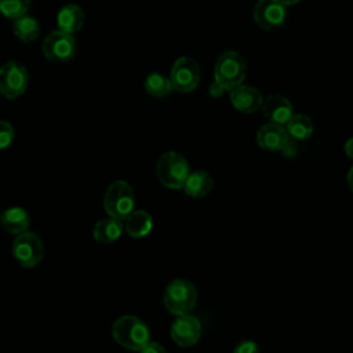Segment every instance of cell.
I'll list each match as a JSON object with an SVG mask.
<instances>
[{
	"instance_id": "1",
	"label": "cell",
	"mask_w": 353,
	"mask_h": 353,
	"mask_svg": "<svg viewBox=\"0 0 353 353\" xmlns=\"http://www.w3.org/2000/svg\"><path fill=\"white\" fill-rule=\"evenodd\" d=\"M112 336L121 347L139 352L150 341V331L139 317L125 314L113 323Z\"/></svg>"
},
{
	"instance_id": "2",
	"label": "cell",
	"mask_w": 353,
	"mask_h": 353,
	"mask_svg": "<svg viewBox=\"0 0 353 353\" xmlns=\"http://www.w3.org/2000/svg\"><path fill=\"white\" fill-rule=\"evenodd\" d=\"M163 301L171 314H189L196 306L197 290L189 280L175 279L165 287Z\"/></svg>"
},
{
	"instance_id": "3",
	"label": "cell",
	"mask_w": 353,
	"mask_h": 353,
	"mask_svg": "<svg viewBox=\"0 0 353 353\" xmlns=\"http://www.w3.org/2000/svg\"><path fill=\"white\" fill-rule=\"evenodd\" d=\"M189 174V164L178 152H165L156 163V176L165 188L182 189Z\"/></svg>"
},
{
	"instance_id": "4",
	"label": "cell",
	"mask_w": 353,
	"mask_h": 353,
	"mask_svg": "<svg viewBox=\"0 0 353 353\" xmlns=\"http://www.w3.org/2000/svg\"><path fill=\"white\" fill-rule=\"evenodd\" d=\"M247 74V66L243 57L234 51H226L215 62L214 80L226 91L243 84Z\"/></svg>"
},
{
	"instance_id": "5",
	"label": "cell",
	"mask_w": 353,
	"mask_h": 353,
	"mask_svg": "<svg viewBox=\"0 0 353 353\" xmlns=\"http://www.w3.org/2000/svg\"><path fill=\"white\" fill-rule=\"evenodd\" d=\"M134 205L135 196L128 182L114 181L108 186L103 196V208L109 216L124 221L134 211Z\"/></svg>"
},
{
	"instance_id": "6",
	"label": "cell",
	"mask_w": 353,
	"mask_h": 353,
	"mask_svg": "<svg viewBox=\"0 0 353 353\" xmlns=\"http://www.w3.org/2000/svg\"><path fill=\"white\" fill-rule=\"evenodd\" d=\"M12 255L21 266L34 268L44 256L41 239L29 230L18 234L12 241Z\"/></svg>"
},
{
	"instance_id": "7",
	"label": "cell",
	"mask_w": 353,
	"mask_h": 353,
	"mask_svg": "<svg viewBox=\"0 0 353 353\" xmlns=\"http://www.w3.org/2000/svg\"><path fill=\"white\" fill-rule=\"evenodd\" d=\"M29 83V74L25 66L18 61H8L0 66V92L8 98L15 99L21 97Z\"/></svg>"
},
{
	"instance_id": "8",
	"label": "cell",
	"mask_w": 353,
	"mask_h": 353,
	"mask_svg": "<svg viewBox=\"0 0 353 353\" xmlns=\"http://www.w3.org/2000/svg\"><path fill=\"white\" fill-rule=\"evenodd\" d=\"M170 80L172 88L179 92H190L197 88L200 83L199 63L190 57H181L171 68Z\"/></svg>"
},
{
	"instance_id": "9",
	"label": "cell",
	"mask_w": 353,
	"mask_h": 353,
	"mask_svg": "<svg viewBox=\"0 0 353 353\" xmlns=\"http://www.w3.org/2000/svg\"><path fill=\"white\" fill-rule=\"evenodd\" d=\"M76 51V40L72 33L61 29L50 33L43 41V54L52 62H66L73 58Z\"/></svg>"
},
{
	"instance_id": "10",
	"label": "cell",
	"mask_w": 353,
	"mask_h": 353,
	"mask_svg": "<svg viewBox=\"0 0 353 353\" xmlns=\"http://www.w3.org/2000/svg\"><path fill=\"white\" fill-rule=\"evenodd\" d=\"M252 17L255 23L266 30L276 29L285 22L287 7L280 0H258Z\"/></svg>"
},
{
	"instance_id": "11",
	"label": "cell",
	"mask_w": 353,
	"mask_h": 353,
	"mask_svg": "<svg viewBox=\"0 0 353 353\" xmlns=\"http://www.w3.org/2000/svg\"><path fill=\"white\" fill-rule=\"evenodd\" d=\"M201 335V323L197 317L189 314L176 316L171 325V338L181 347L196 345Z\"/></svg>"
},
{
	"instance_id": "12",
	"label": "cell",
	"mask_w": 353,
	"mask_h": 353,
	"mask_svg": "<svg viewBox=\"0 0 353 353\" xmlns=\"http://www.w3.org/2000/svg\"><path fill=\"white\" fill-rule=\"evenodd\" d=\"M290 135L284 125L268 123L256 131V143L268 152H281L288 146Z\"/></svg>"
},
{
	"instance_id": "13",
	"label": "cell",
	"mask_w": 353,
	"mask_h": 353,
	"mask_svg": "<svg viewBox=\"0 0 353 353\" xmlns=\"http://www.w3.org/2000/svg\"><path fill=\"white\" fill-rule=\"evenodd\" d=\"M262 113L269 120V123L284 125L290 121V119L294 116V109L285 97L280 94H272L268 95L263 99L262 103Z\"/></svg>"
},
{
	"instance_id": "14",
	"label": "cell",
	"mask_w": 353,
	"mask_h": 353,
	"mask_svg": "<svg viewBox=\"0 0 353 353\" xmlns=\"http://www.w3.org/2000/svg\"><path fill=\"white\" fill-rule=\"evenodd\" d=\"M262 94L251 85L240 84L230 91V102L234 109L243 113H254L262 108L263 103Z\"/></svg>"
},
{
	"instance_id": "15",
	"label": "cell",
	"mask_w": 353,
	"mask_h": 353,
	"mask_svg": "<svg viewBox=\"0 0 353 353\" xmlns=\"http://www.w3.org/2000/svg\"><path fill=\"white\" fill-rule=\"evenodd\" d=\"M29 225V214L22 207H10L0 214V226L10 234L18 236L23 232H28Z\"/></svg>"
},
{
	"instance_id": "16",
	"label": "cell",
	"mask_w": 353,
	"mask_h": 353,
	"mask_svg": "<svg viewBox=\"0 0 353 353\" xmlns=\"http://www.w3.org/2000/svg\"><path fill=\"white\" fill-rule=\"evenodd\" d=\"M212 188H214L212 176L204 170H197L188 175L182 186V190L185 192L186 196L197 199V197L207 196L212 190Z\"/></svg>"
},
{
	"instance_id": "17",
	"label": "cell",
	"mask_w": 353,
	"mask_h": 353,
	"mask_svg": "<svg viewBox=\"0 0 353 353\" xmlns=\"http://www.w3.org/2000/svg\"><path fill=\"white\" fill-rule=\"evenodd\" d=\"M153 228V219L145 210H134L124 219V232L132 239H142L150 233Z\"/></svg>"
},
{
	"instance_id": "18",
	"label": "cell",
	"mask_w": 353,
	"mask_h": 353,
	"mask_svg": "<svg viewBox=\"0 0 353 353\" xmlns=\"http://www.w3.org/2000/svg\"><path fill=\"white\" fill-rule=\"evenodd\" d=\"M123 232H124L123 221L109 216V218L101 219L95 223V226L92 229V237L98 243L110 244V243L119 240L121 237Z\"/></svg>"
},
{
	"instance_id": "19",
	"label": "cell",
	"mask_w": 353,
	"mask_h": 353,
	"mask_svg": "<svg viewBox=\"0 0 353 353\" xmlns=\"http://www.w3.org/2000/svg\"><path fill=\"white\" fill-rule=\"evenodd\" d=\"M57 23L58 29L68 32V33H74L77 32L83 23H84V11L81 7L77 4H66L63 6L57 15Z\"/></svg>"
},
{
	"instance_id": "20",
	"label": "cell",
	"mask_w": 353,
	"mask_h": 353,
	"mask_svg": "<svg viewBox=\"0 0 353 353\" xmlns=\"http://www.w3.org/2000/svg\"><path fill=\"white\" fill-rule=\"evenodd\" d=\"M285 130L290 138H294L296 141H305L312 137L314 125L309 116L302 113H294V116L285 124Z\"/></svg>"
},
{
	"instance_id": "21",
	"label": "cell",
	"mask_w": 353,
	"mask_h": 353,
	"mask_svg": "<svg viewBox=\"0 0 353 353\" xmlns=\"http://www.w3.org/2000/svg\"><path fill=\"white\" fill-rule=\"evenodd\" d=\"M12 30H14V34L18 39H21L23 43H32L37 39L40 33V26L33 17H29L25 14L14 21Z\"/></svg>"
},
{
	"instance_id": "22",
	"label": "cell",
	"mask_w": 353,
	"mask_h": 353,
	"mask_svg": "<svg viewBox=\"0 0 353 353\" xmlns=\"http://www.w3.org/2000/svg\"><path fill=\"white\" fill-rule=\"evenodd\" d=\"M145 90L154 98H165L174 88L170 77L160 73H150L145 80Z\"/></svg>"
},
{
	"instance_id": "23",
	"label": "cell",
	"mask_w": 353,
	"mask_h": 353,
	"mask_svg": "<svg viewBox=\"0 0 353 353\" xmlns=\"http://www.w3.org/2000/svg\"><path fill=\"white\" fill-rule=\"evenodd\" d=\"M30 0H0V11L7 18L17 19L26 14Z\"/></svg>"
},
{
	"instance_id": "24",
	"label": "cell",
	"mask_w": 353,
	"mask_h": 353,
	"mask_svg": "<svg viewBox=\"0 0 353 353\" xmlns=\"http://www.w3.org/2000/svg\"><path fill=\"white\" fill-rule=\"evenodd\" d=\"M14 141V128L12 125L6 121L0 120V150L8 148Z\"/></svg>"
},
{
	"instance_id": "25",
	"label": "cell",
	"mask_w": 353,
	"mask_h": 353,
	"mask_svg": "<svg viewBox=\"0 0 353 353\" xmlns=\"http://www.w3.org/2000/svg\"><path fill=\"white\" fill-rule=\"evenodd\" d=\"M233 353H259V346L254 341H241L240 343L236 345L233 349Z\"/></svg>"
},
{
	"instance_id": "26",
	"label": "cell",
	"mask_w": 353,
	"mask_h": 353,
	"mask_svg": "<svg viewBox=\"0 0 353 353\" xmlns=\"http://www.w3.org/2000/svg\"><path fill=\"white\" fill-rule=\"evenodd\" d=\"M139 353H167V350L157 342H148L141 350Z\"/></svg>"
},
{
	"instance_id": "27",
	"label": "cell",
	"mask_w": 353,
	"mask_h": 353,
	"mask_svg": "<svg viewBox=\"0 0 353 353\" xmlns=\"http://www.w3.org/2000/svg\"><path fill=\"white\" fill-rule=\"evenodd\" d=\"M225 91H226V90H225L219 83H216L215 80H214V83L210 85V95H211L212 98H219Z\"/></svg>"
},
{
	"instance_id": "28",
	"label": "cell",
	"mask_w": 353,
	"mask_h": 353,
	"mask_svg": "<svg viewBox=\"0 0 353 353\" xmlns=\"http://www.w3.org/2000/svg\"><path fill=\"white\" fill-rule=\"evenodd\" d=\"M345 153L347 154V157L353 159V137L346 141V143H345Z\"/></svg>"
},
{
	"instance_id": "29",
	"label": "cell",
	"mask_w": 353,
	"mask_h": 353,
	"mask_svg": "<svg viewBox=\"0 0 353 353\" xmlns=\"http://www.w3.org/2000/svg\"><path fill=\"white\" fill-rule=\"evenodd\" d=\"M347 185H349V189L353 192V165L347 172Z\"/></svg>"
},
{
	"instance_id": "30",
	"label": "cell",
	"mask_w": 353,
	"mask_h": 353,
	"mask_svg": "<svg viewBox=\"0 0 353 353\" xmlns=\"http://www.w3.org/2000/svg\"><path fill=\"white\" fill-rule=\"evenodd\" d=\"M285 7H290V6H295L298 4L301 0H280Z\"/></svg>"
}]
</instances>
